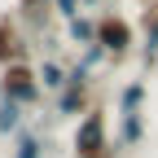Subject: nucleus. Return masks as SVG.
<instances>
[{
	"instance_id": "6",
	"label": "nucleus",
	"mask_w": 158,
	"mask_h": 158,
	"mask_svg": "<svg viewBox=\"0 0 158 158\" xmlns=\"http://www.w3.org/2000/svg\"><path fill=\"white\" fill-rule=\"evenodd\" d=\"M48 154V141L40 132L22 127V132H13V158H44Z\"/></svg>"
},
{
	"instance_id": "13",
	"label": "nucleus",
	"mask_w": 158,
	"mask_h": 158,
	"mask_svg": "<svg viewBox=\"0 0 158 158\" xmlns=\"http://www.w3.org/2000/svg\"><path fill=\"white\" fill-rule=\"evenodd\" d=\"M141 57L149 66H158V5H149V31H145V48H141Z\"/></svg>"
},
{
	"instance_id": "1",
	"label": "nucleus",
	"mask_w": 158,
	"mask_h": 158,
	"mask_svg": "<svg viewBox=\"0 0 158 158\" xmlns=\"http://www.w3.org/2000/svg\"><path fill=\"white\" fill-rule=\"evenodd\" d=\"M40 79H35V66L31 62H13V66H0V97L5 101H18V106H40Z\"/></svg>"
},
{
	"instance_id": "11",
	"label": "nucleus",
	"mask_w": 158,
	"mask_h": 158,
	"mask_svg": "<svg viewBox=\"0 0 158 158\" xmlns=\"http://www.w3.org/2000/svg\"><path fill=\"white\" fill-rule=\"evenodd\" d=\"M145 106V79H132V84H123V92H118V110L132 114Z\"/></svg>"
},
{
	"instance_id": "8",
	"label": "nucleus",
	"mask_w": 158,
	"mask_h": 158,
	"mask_svg": "<svg viewBox=\"0 0 158 158\" xmlns=\"http://www.w3.org/2000/svg\"><path fill=\"white\" fill-rule=\"evenodd\" d=\"M35 79H40V88H44V92H62V88H66V66L48 57V62L35 66Z\"/></svg>"
},
{
	"instance_id": "10",
	"label": "nucleus",
	"mask_w": 158,
	"mask_h": 158,
	"mask_svg": "<svg viewBox=\"0 0 158 158\" xmlns=\"http://www.w3.org/2000/svg\"><path fill=\"white\" fill-rule=\"evenodd\" d=\"M118 141H123V145H141V141H145V118H141V110L123 114V127H118Z\"/></svg>"
},
{
	"instance_id": "2",
	"label": "nucleus",
	"mask_w": 158,
	"mask_h": 158,
	"mask_svg": "<svg viewBox=\"0 0 158 158\" xmlns=\"http://www.w3.org/2000/svg\"><path fill=\"white\" fill-rule=\"evenodd\" d=\"M75 158H110V132H106V114L101 110H88L84 118H79V127H75V141H70Z\"/></svg>"
},
{
	"instance_id": "7",
	"label": "nucleus",
	"mask_w": 158,
	"mask_h": 158,
	"mask_svg": "<svg viewBox=\"0 0 158 158\" xmlns=\"http://www.w3.org/2000/svg\"><path fill=\"white\" fill-rule=\"evenodd\" d=\"M22 127H27V106L0 97V136H13V132H22Z\"/></svg>"
},
{
	"instance_id": "5",
	"label": "nucleus",
	"mask_w": 158,
	"mask_h": 158,
	"mask_svg": "<svg viewBox=\"0 0 158 158\" xmlns=\"http://www.w3.org/2000/svg\"><path fill=\"white\" fill-rule=\"evenodd\" d=\"M27 62V35L18 31L13 18H0V66Z\"/></svg>"
},
{
	"instance_id": "12",
	"label": "nucleus",
	"mask_w": 158,
	"mask_h": 158,
	"mask_svg": "<svg viewBox=\"0 0 158 158\" xmlns=\"http://www.w3.org/2000/svg\"><path fill=\"white\" fill-rule=\"evenodd\" d=\"M110 62V53L101 48V44H97V40H92V44H84V57H79V62H75V70H84V75H92V70H101Z\"/></svg>"
},
{
	"instance_id": "4",
	"label": "nucleus",
	"mask_w": 158,
	"mask_h": 158,
	"mask_svg": "<svg viewBox=\"0 0 158 158\" xmlns=\"http://www.w3.org/2000/svg\"><path fill=\"white\" fill-rule=\"evenodd\" d=\"M88 110H92V88H88V84H70V79H66V88L57 92L53 114H57V118H84Z\"/></svg>"
},
{
	"instance_id": "14",
	"label": "nucleus",
	"mask_w": 158,
	"mask_h": 158,
	"mask_svg": "<svg viewBox=\"0 0 158 158\" xmlns=\"http://www.w3.org/2000/svg\"><path fill=\"white\" fill-rule=\"evenodd\" d=\"M48 5H53V13H57V18H66V22H70V18L84 9V0H48Z\"/></svg>"
},
{
	"instance_id": "3",
	"label": "nucleus",
	"mask_w": 158,
	"mask_h": 158,
	"mask_svg": "<svg viewBox=\"0 0 158 158\" xmlns=\"http://www.w3.org/2000/svg\"><path fill=\"white\" fill-rule=\"evenodd\" d=\"M97 44H101L110 57H123V53H132V22L123 13H97Z\"/></svg>"
},
{
	"instance_id": "9",
	"label": "nucleus",
	"mask_w": 158,
	"mask_h": 158,
	"mask_svg": "<svg viewBox=\"0 0 158 158\" xmlns=\"http://www.w3.org/2000/svg\"><path fill=\"white\" fill-rule=\"evenodd\" d=\"M66 35H70V44H92V40H97V13L92 18L75 13L70 22H66Z\"/></svg>"
}]
</instances>
